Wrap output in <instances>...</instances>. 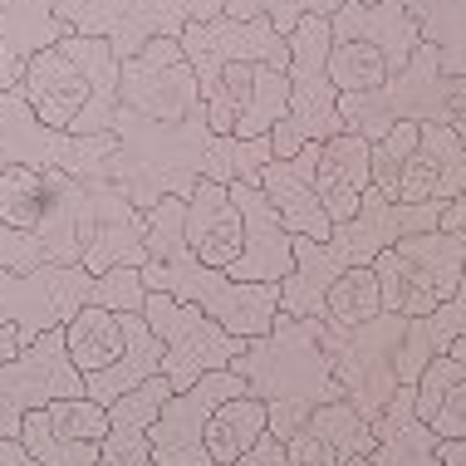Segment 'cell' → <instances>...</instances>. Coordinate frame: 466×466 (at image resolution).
Returning a JSON list of instances; mask_svg holds the SVG:
<instances>
[{
  "mask_svg": "<svg viewBox=\"0 0 466 466\" xmlns=\"http://www.w3.org/2000/svg\"><path fill=\"white\" fill-rule=\"evenodd\" d=\"M289 104V69L275 65H226L217 74L207 94H201V108H207V123L221 137H270V128L285 118Z\"/></svg>",
  "mask_w": 466,
  "mask_h": 466,
  "instance_id": "9a60e30c",
  "label": "cell"
},
{
  "mask_svg": "<svg viewBox=\"0 0 466 466\" xmlns=\"http://www.w3.org/2000/svg\"><path fill=\"white\" fill-rule=\"evenodd\" d=\"M65 344H69V359L74 369H79L84 378L89 373H104L113 359L123 354V344H128V334H123V319L113 309H79L74 319L65 324Z\"/></svg>",
  "mask_w": 466,
  "mask_h": 466,
  "instance_id": "e575fe53",
  "label": "cell"
},
{
  "mask_svg": "<svg viewBox=\"0 0 466 466\" xmlns=\"http://www.w3.org/2000/svg\"><path fill=\"white\" fill-rule=\"evenodd\" d=\"M383 314V285H378L373 266L363 270H349L339 275L329 285V295H324V324H339V329H354V324H369Z\"/></svg>",
  "mask_w": 466,
  "mask_h": 466,
  "instance_id": "8d00e7d4",
  "label": "cell"
},
{
  "mask_svg": "<svg viewBox=\"0 0 466 466\" xmlns=\"http://www.w3.org/2000/svg\"><path fill=\"white\" fill-rule=\"evenodd\" d=\"M418 15L422 40L437 45L442 55V74L461 79L466 74V0H402Z\"/></svg>",
  "mask_w": 466,
  "mask_h": 466,
  "instance_id": "d590c367",
  "label": "cell"
},
{
  "mask_svg": "<svg viewBox=\"0 0 466 466\" xmlns=\"http://www.w3.org/2000/svg\"><path fill=\"white\" fill-rule=\"evenodd\" d=\"M408 334V314H378L369 324H354V329H339V324L319 319V339L329 349L334 378L344 388V398L354 402L369 422H378L388 412V402L398 393V344Z\"/></svg>",
  "mask_w": 466,
  "mask_h": 466,
  "instance_id": "8fae6325",
  "label": "cell"
},
{
  "mask_svg": "<svg viewBox=\"0 0 466 466\" xmlns=\"http://www.w3.org/2000/svg\"><path fill=\"white\" fill-rule=\"evenodd\" d=\"M98 275L84 266H35V270H0V324H15L25 344L45 329H65L79 309L94 305Z\"/></svg>",
  "mask_w": 466,
  "mask_h": 466,
  "instance_id": "4fadbf2b",
  "label": "cell"
},
{
  "mask_svg": "<svg viewBox=\"0 0 466 466\" xmlns=\"http://www.w3.org/2000/svg\"><path fill=\"white\" fill-rule=\"evenodd\" d=\"M329 30L334 40H369L388 55V69H408V59L422 49V25L412 15L402 0H373V5H363V0H349L339 15H329Z\"/></svg>",
  "mask_w": 466,
  "mask_h": 466,
  "instance_id": "4316f807",
  "label": "cell"
},
{
  "mask_svg": "<svg viewBox=\"0 0 466 466\" xmlns=\"http://www.w3.org/2000/svg\"><path fill=\"white\" fill-rule=\"evenodd\" d=\"M373 275L383 285V309L388 314H432L457 295L466 275V241L457 231H418L402 236L373 260Z\"/></svg>",
  "mask_w": 466,
  "mask_h": 466,
  "instance_id": "ba28073f",
  "label": "cell"
},
{
  "mask_svg": "<svg viewBox=\"0 0 466 466\" xmlns=\"http://www.w3.org/2000/svg\"><path fill=\"white\" fill-rule=\"evenodd\" d=\"M231 466H289V451H285V442H280V437H270V432H266L256 447L246 451L241 461H231Z\"/></svg>",
  "mask_w": 466,
  "mask_h": 466,
  "instance_id": "60d3db41",
  "label": "cell"
},
{
  "mask_svg": "<svg viewBox=\"0 0 466 466\" xmlns=\"http://www.w3.org/2000/svg\"><path fill=\"white\" fill-rule=\"evenodd\" d=\"M266 432H270V408L256 393H236V398H226L221 408L211 412L207 451H211L217 466H231V461H241Z\"/></svg>",
  "mask_w": 466,
  "mask_h": 466,
  "instance_id": "836d02e7",
  "label": "cell"
},
{
  "mask_svg": "<svg viewBox=\"0 0 466 466\" xmlns=\"http://www.w3.org/2000/svg\"><path fill=\"white\" fill-rule=\"evenodd\" d=\"M0 466H35V457L20 437H0Z\"/></svg>",
  "mask_w": 466,
  "mask_h": 466,
  "instance_id": "7bdbcfd3",
  "label": "cell"
},
{
  "mask_svg": "<svg viewBox=\"0 0 466 466\" xmlns=\"http://www.w3.org/2000/svg\"><path fill=\"white\" fill-rule=\"evenodd\" d=\"M118 266H147V211H137L108 177H94V236L84 250V270L108 275Z\"/></svg>",
  "mask_w": 466,
  "mask_h": 466,
  "instance_id": "44dd1931",
  "label": "cell"
},
{
  "mask_svg": "<svg viewBox=\"0 0 466 466\" xmlns=\"http://www.w3.org/2000/svg\"><path fill=\"white\" fill-rule=\"evenodd\" d=\"M118 108H133L157 123H177L201 108V84H197V69L187 59L182 40H153L143 55L123 59Z\"/></svg>",
  "mask_w": 466,
  "mask_h": 466,
  "instance_id": "e0dca14e",
  "label": "cell"
},
{
  "mask_svg": "<svg viewBox=\"0 0 466 466\" xmlns=\"http://www.w3.org/2000/svg\"><path fill=\"white\" fill-rule=\"evenodd\" d=\"M172 398V383L167 378H147L143 388H133V393H123L113 402V427H108V442H104V457L98 466H157L153 461V442H147V432H153V418L162 412V402Z\"/></svg>",
  "mask_w": 466,
  "mask_h": 466,
  "instance_id": "f1b7e54d",
  "label": "cell"
},
{
  "mask_svg": "<svg viewBox=\"0 0 466 466\" xmlns=\"http://www.w3.org/2000/svg\"><path fill=\"white\" fill-rule=\"evenodd\" d=\"M118 153V133H65L49 128L20 89H0V172L35 167V172H69V177H108Z\"/></svg>",
  "mask_w": 466,
  "mask_h": 466,
  "instance_id": "9c48e42d",
  "label": "cell"
},
{
  "mask_svg": "<svg viewBox=\"0 0 466 466\" xmlns=\"http://www.w3.org/2000/svg\"><path fill=\"white\" fill-rule=\"evenodd\" d=\"M344 5L349 0H226V15L231 20H270L289 40L305 15H339ZM363 5H373V0H363Z\"/></svg>",
  "mask_w": 466,
  "mask_h": 466,
  "instance_id": "f35d334b",
  "label": "cell"
},
{
  "mask_svg": "<svg viewBox=\"0 0 466 466\" xmlns=\"http://www.w3.org/2000/svg\"><path fill=\"white\" fill-rule=\"evenodd\" d=\"M373 447H378L373 422L363 418L349 398L314 408L309 422L285 442L289 466H344L354 457H373Z\"/></svg>",
  "mask_w": 466,
  "mask_h": 466,
  "instance_id": "603a6c76",
  "label": "cell"
},
{
  "mask_svg": "<svg viewBox=\"0 0 466 466\" xmlns=\"http://www.w3.org/2000/svg\"><path fill=\"white\" fill-rule=\"evenodd\" d=\"M466 187V143L451 123H422V137L412 147L398 182V201L427 207V201H457Z\"/></svg>",
  "mask_w": 466,
  "mask_h": 466,
  "instance_id": "cb8c5ba5",
  "label": "cell"
},
{
  "mask_svg": "<svg viewBox=\"0 0 466 466\" xmlns=\"http://www.w3.org/2000/svg\"><path fill=\"white\" fill-rule=\"evenodd\" d=\"M442 231H457L466 241V187H461L457 201H447V207H442Z\"/></svg>",
  "mask_w": 466,
  "mask_h": 466,
  "instance_id": "b9f144b4",
  "label": "cell"
},
{
  "mask_svg": "<svg viewBox=\"0 0 466 466\" xmlns=\"http://www.w3.org/2000/svg\"><path fill=\"white\" fill-rule=\"evenodd\" d=\"M373 437H378V447H373L378 466H442V457H437L442 437L418 418V388L412 383H402L393 393L388 412L373 422Z\"/></svg>",
  "mask_w": 466,
  "mask_h": 466,
  "instance_id": "f546056e",
  "label": "cell"
},
{
  "mask_svg": "<svg viewBox=\"0 0 466 466\" xmlns=\"http://www.w3.org/2000/svg\"><path fill=\"white\" fill-rule=\"evenodd\" d=\"M437 457H442V466H466V437H451V442H437Z\"/></svg>",
  "mask_w": 466,
  "mask_h": 466,
  "instance_id": "ee69618b",
  "label": "cell"
},
{
  "mask_svg": "<svg viewBox=\"0 0 466 466\" xmlns=\"http://www.w3.org/2000/svg\"><path fill=\"white\" fill-rule=\"evenodd\" d=\"M314 167H319V143L299 147L295 157H270L266 167L256 172V187L270 197V207L280 211L289 236L329 241L334 221H329V211L319 207V192H314Z\"/></svg>",
  "mask_w": 466,
  "mask_h": 466,
  "instance_id": "7402d4cb",
  "label": "cell"
},
{
  "mask_svg": "<svg viewBox=\"0 0 466 466\" xmlns=\"http://www.w3.org/2000/svg\"><path fill=\"white\" fill-rule=\"evenodd\" d=\"M236 393H250V383L231 369H217V373L201 378V383H192L187 393H172L153 418V432H147L153 461L157 466H217L207 451V422Z\"/></svg>",
  "mask_w": 466,
  "mask_h": 466,
  "instance_id": "2e32d148",
  "label": "cell"
},
{
  "mask_svg": "<svg viewBox=\"0 0 466 466\" xmlns=\"http://www.w3.org/2000/svg\"><path fill=\"white\" fill-rule=\"evenodd\" d=\"M418 137H422V123H393L383 137L373 143V192L378 197H388V201H398V182H402V167H408V157H412V147H418Z\"/></svg>",
  "mask_w": 466,
  "mask_h": 466,
  "instance_id": "ab89813d",
  "label": "cell"
},
{
  "mask_svg": "<svg viewBox=\"0 0 466 466\" xmlns=\"http://www.w3.org/2000/svg\"><path fill=\"white\" fill-rule=\"evenodd\" d=\"M451 113H457V118H451V128H457L461 143H466V74H461V84H457V104H451Z\"/></svg>",
  "mask_w": 466,
  "mask_h": 466,
  "instance_id": "f6af8a7d",
  "label": "cell"
},
{
  "mask_svg": "<svg viewBox=\"0 0 466 466\" xmlns=\"http://www.w3.org/2000/svg\"><path fill=\"white\" fill-rule=\"evenodd\" d=\"M118 319H123V334H128L123 354L113 359L104 373L84 378V393L94 402H104V408H113L123 393H133V388H143L147 378L162 373V339L153 334V324H147L143 314H118Z\"/></svg>",
  "mask_w": 466,
  "mask_h": 466,
  "instance_id": "4dcf8cb0",
  "label": "cell"
},
{
  "mask_svg": "<svg viewBox=\"0 0 466 466\" xmlns=\"http://www.w3.org/2000/svg\"><path fill=\"white\" fill-rule=\"evenodd\" d=\"M147 289H167L187 305L207 309L221 329L236 339H260L270 334L275 314H280V285H256V280H231L226 270L201 266L187 246V201L162 197L147 211Z\"/></svg>",
  "mask_w": 466,
  "mask_h": 466,
  "instance_id": "7a4b0ae2",
  "label": "cell"
},
{
  "mask_svg": "<svg viewBox=\"0 0 466 466\" xmlns=\"http://www.w3.org/2000/svg\"><path fill=\"white\" fill-rule=\"evenodd\" d=\"M113 133H118V153L108 162V182L137 211H153L162 197H187L197 182H256V172L275 157L270 137H221L207 123V108L177 123L118 108Z\"/></svg>",
  "mask_w": 466,
  "mask_h": 466,
  "instance_id": "6da1fadb",
  "label": "cell"
},
{
  "mask_svg": "<svg viewBox=\"0 0 466 466\" xmlns=\"http://www.w3.org/2000/svg\"><path fill=\"white\" fill-rule=\"evenodd\" d=\"M143 319L162 339V378L172 383V393H187L207 373L231 369V359L246 354L250 344V339H236L231 329H221L207 309L187 305V299L167 295V289H147Z\"/></svg>",
  "mask_w": 466,
  "mask_h": 466,
  "instance_id": "7c38bea8",
  "label": "cell"
},
{
  "mask_svg": "<svg viewBox=\"0 0 466 466\" xmlns=\"http://www.w3.org/2000/svg\"><path fill=\"white\" fill-rule=\"evenodd\" d=\"M118 79L123 59L113 55L108 40L98 35H65L49 45L45 55L30 59L20 74V94L40 113L49 128H65L79 137L113 133V113H118Z\"/></svg>",
  "mask_w": 466,
  "mask_h": 466,
  "instance_id": "5b68a950",
  "label": "cell"
},
{
  "mask_svg": "<svg viewBox=\"0 0 466 466\" xmlns=\"http://www.w3.org/2000/svg\"><path fill=\"white\" fill-rule=\"evenodd\" d=\"M442 226V201H427V207H412V201H388L369 192L359 207L354 221L334 226L329 241H309V236H295V275L280 285V309L299 314V319H319L324 314V295L339 275L373 266L393 241L418 231H437Z\"/></svg>",
  "mask_w": 466,
  "mask_h": 466,
  "instance_id": "3957f363",
  "label": "cell"
},
{
  "mask_svg": "<svg viewBox=\"0 0 466 466\" xmlns=\"http://www.w3.org/2000/svg\"><path fill=\"white\" fill-rule=\"evenodd\" d=\"M74 35H98L118 59L143 55L153 40H182L187 25L226 15V0H55Z\"/></svg>",
  "mask_w": 466,
  "mask_h": 466,
  "instance_id": "30bf717a",
  "label": "cell"
},
{
  "mask_svg": "<svg viewBox=\"0 0 466 466\" xmlns=\"http://www.w3.org/2000/svg\"><path fill=\"white\" fill-rule=\"evenodd\" d=\"M314 192L319 207L329 211L334 226L354 221L363 197L373 192V143L363 133H339L329 143H319V167H314Z\"/></svg>",
  "mask_w": 466,
  "mask_h": 466,
  "instance_id": "484cf974",
  "label": "cell"
},
{
  "mask_svg": "<svg viewBox=\"0 0 466 466\" xmlns=\"http://www.w3.org/2000/svg\"><path fill=\"white\" fill-rule=\"evenodd\" d=\"M418 418L432 427L442 442L466 437V363L451 354L427 359V369L418 373Z\"/></svg>",
  "mask_w": 466,
  "mask_h": 466,
  "instance_id": "1f68e13d",
  "label": "cell"
},
{
  "mask_svg": "<svg viewBox=\"0 0 466 466\" xmlns=\"http://www.w3.org/2000/svg\"><path fill=\"white\" fill-rule=\"evenodd\" d=\"M329 49H334V30L329 15H305L289 35V104L285 118L270 128V147L275 157H295L309 143H329L344 133L339 118V89L329 79Z\"/></svg>",
  "mask_w": 466,
  "mask_h": 466,
  "instance_id": "8992f818",
  "label": "cell"
},
{
  "mask_svg": "<svg viewBox=\"0 0 466 466\" xmlns=\"http://www.w3.org/2000/svg\"><path fill=\"white\" fill-rule=\"evenodd\" d=\"M388 55L369 40H334L329 49V79L339 94H373L388 84Z\"/></svg>",
  "mask_w": 466,
  "mask_h": 466,
  "instance_id": "74e56055",
  "label": "cell"
},
{
  "mask_svg": "<svg viewBox=\"0 0 466 466\" xmlns=\"http://www.w3.org/2000/svg\"><path fill=\"white\" fill-rule=\"evenodd\" d=\"M457 339H466V275H461L457 295H451L442 309L408 319V334H402L398 359H393L398 363V383H418V373L427 369V359L447 354Z\"/></svg>",
  "mask_w": 466,
  "mask_h": 466,
  "instance_id": "d6a6232c",
  "label": "cell"
},
{
  "mask_svg": "<svg viewBox=\"0 0 466 466\" xmlns=\"http://www.w3.org/2000/svg\"><path fill=\"white\" fill-rule=\"evenodd\" d=\"M451 354H457V359L466 363V339H457V344H451Z\"/></svg>",
  "mask_w": 466,
  "mask_h": 466,
  "instance_id": "bcb514c9",
  "label": "cell"
},
{
  "mask_svg": "<svg viewBox=\"0 0 466 466\" xmlns=\"http://www.w3.org/2000/svg\"><path fill=\"white\" fill-rule=\"evenodd\" d=\"M59 398H89V393H84V373L69 359L65 329H45L0 369V437H20V422L35 408H49Z\"/></svg>",
  "mask_w": 466,
  "mask_h": 466,
  "instance_id": "5bb4252c",
  "label": "cell"
},
{
  "mask_svg": "<svg viewBox=\"0 0 466 466\" xmlns=\"http://www.w3.org/2000/svg\"><path fill=\"white\" fill-rule=\"evenodd\" d=\"M457 84L461 79H447L442 74V55L437 45H427L408 59V69L388 74L383 89L373 94H339V118H344L349 133H363L369 143H378L393 123H451L457 113Z\"/></svg>",
  "mask_w": 466,
  "mask_h": 466,
  "instance_id": "52a82bcc",
  "label": "cell"
},
{
  "mask_svg": "<svg viewBox=\"0 0 466 466\" xmlns=\"http://www.w3.org/2000/svg\"><path fill=\"white\" fill-rule=\"evenodd\" d=\"M231 197L241 207V221H246V250L226 275L231 280H256V285H285L295 275V236L285 231L280 211L270 207V197L250 177L231 182Z\"/></svg>",
  "mask_w": 466,
  "mask_h": 466,
  "instance_id": "ffe728a7",
  "label": "cell"
},
{
  "mask_svg": "<svg viewBox=\"0 0 466 466\" xmlns=\"http://www.w3.org/2000/svg\"><path fill=\"white\" fill-rule=\"evenodd\" d=\"M65 35L69 25L55 15V0H0V89H20L30 59Z\"/></svg>",
  "mask_w": 466,
  "mask_h": 466,
  "instance_id": "83f0119b",
  "label": "cell"
},
{
  "mask_svg": "<svg viewBox=\"0 0 466 466\" xmlns=\"http://www.w3.org/2000/svg\"><path fill=\"white\" fill-rule=\"evenodd\" d=\"M182 49L197 69V84L201 94L217 84V74L226 65H275V69H289V40L275 30L270 20H231V15H217V20H197L182 30Z\"/></svg>",
  "mask_w": 466,
  "mask_h": 466,
  "instance_id": "d6986e66",
  "label": "cell"
},
{
  "mask_svg": "<svg viewBox=\"0 0 466 466\" xmlns=\"http://www.w3.org/2000/svg\"><path fill=\"white\" fill-rule=\"evenodd\" d=\"M113 412L94 398H59L35 408L20 422V442L30 447L35 466H98L108 442Z\"/></svg>",
  "mask_w": 466,
  "mask_h": 466,
  "instance_id": "ac0fdd59",
  "label": "cell"
},
{
  "mask_svg": "<svg viewBox=\"0 0 466 466\" xmlns=\"http://www.w3.org/2000/svg\"><path fill=\"white\" fill-rule=\"evenodd\" d=\"M182 201H187V246H192V256L211 270H231L246 250V221L231 187L197 182Z\"/></svg>",
  "mask_w": 466,
  "mask_h": 466,
  "instance_id": "d4e9b609",
  "label": "cell"
},
{
  "mask_svg": "<svg viewBox=\"0 0 466 466\" xmlns=\"http://www.w3.org/2000/svg\"><path fill=\"white\" fill-rule=\"evenodd\" d=\"M231 373H241L250 393L270 408V437H280V442H289L309 422L314 408L344 398L329 349L319 339V319H299L285 309L275 314L270 334L250 339L246 354L231 359Z\"/></svg>",
  "mask_w": 466,
  "mask_h": 466,
  "instance_id": "277c9868",
  "label": "cell"
},
{
  "mask_svg": "<svg viewBox=\"0 0 466 466\" xmlns=\"http://www.w3.org/2000/svg\"><path fill=\"white\" fill-rule=\"evenodd\" d=\"M344 466H378L373 457H354V461H344Z\"/></svg>",
  "mask_w": 466,
  "mask_h": 466,
  "instance_id": "7dc6e473",
  "label": "cell"
}]
</instances>
